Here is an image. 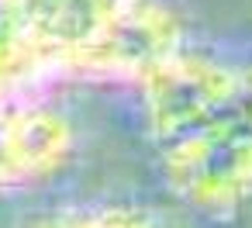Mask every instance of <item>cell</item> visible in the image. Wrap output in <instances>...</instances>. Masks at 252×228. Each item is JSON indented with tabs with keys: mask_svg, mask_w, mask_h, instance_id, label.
Here are the masks:
<instances>
[{
	"mask_svg": "<svg viewBox=\"0 0 252 228\" xmlns=\"http://www.w3.org/2000/svg\"><path fill=\"white\" fill-rule=\"evenodd\" d=\"M159 169L176 200L204 218H231L252 204V104L245 94L162 145Z\"/></svg>",
	"mask_w": 252,
	"mask_h": 228,
	"instance_id": "cell-1",
	"label": "cell"
},
{
	"mask_svg": "<svg viewBox=\"0 0 252 228\" xmlns=\"http://www.w3.org/2000/svg\"><path fill=\"white\" fill-rule=\"evenodd\" d=\"M142 125L156 149L193 131L242 97V66L187 45L135 83Z\"/></svg>",
	"mask_w": 252,
	"mask_h": 228,
	"instance_id": "cell-2",
	"label": "cell"
},
{
	"mask_svg": "<svg viewBox=\"0 0 252 228\" xmlns=\"http://www.w3.org/2000/svg\"><path fill=\"white\" fill-rule=\"evenodd\" d=\"M187 45V21L173 0H125L80 59L76 76L135 87Z\"/></svg>",
	"mask_w": 252,
	"mask_h": 228,
	"instance_id": "cell-3",
	"label": "cell"
},
{
	"mask_svg": "<svg viewBox=\"0 0 252 228\" xmlns=\"http://www.w3.org/2000/svg\"><path fill=\"white\" fill-rule=\"evenodd\" d=\"M76 156L73 118L42 90L0 100V194L52 183Z\"/></svg>",
	"mask_w": 252,
	"mask_h": 228,
	"instance_id": "cell-4",
	"label": "cell"
},
{
	"mask_svg": "<svg viewBox=\"0 0 252 228\" xmlns=\"http://www.w3.org/2000/svg\"><path fill=\"white\" fill-rule=\"evenodd\" d=\"M121 4L125 0H0V7L45 59L52 80L76 76L80 59Z\"/></svg>",
	"mask_w": 252,
	"mask_h": 228,
	"instance_id": "cell-5",
	"label": "cell"
},
{
	"mask_svg": "<svg viewBox=\"0 0 252 228\" xmlns=\"http://www.w3.org/2000/svg\"><path fill=\"white\" fill-rule=\"evenodd\" d=\"M25 228H169V225L142 204L104 200V204H69L45 211Z\"/></svg>",
	"mask_w": 252,
	"mask_h": 228,
	"instance_id": "cell-6",
	"label": "cell"
},
{
	"mask_svg": "<svg viewBox=\"0 0 252 228\" xmlns=\"http://www.w3.org/2000/svg\"><path fill=\"white\" fill-rule=\"evenodd\" d=\"M242 94H245V100L252 104V59L242 66Z\"/></svg>",
	"mask_w": 252,
	"mask_h": 228,
	"instance_id": "cell-7",
	"label": "cell"
}]
</instances>
